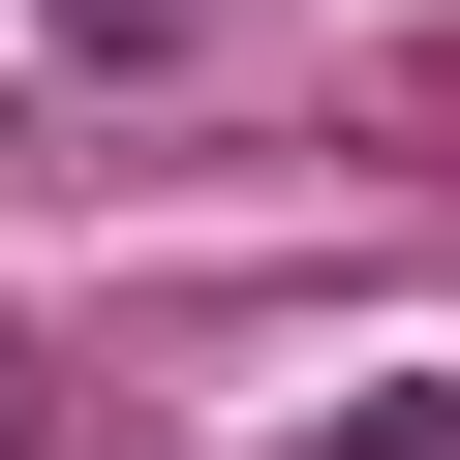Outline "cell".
<instances>
[{
    "label": "cell",
    "instance_id": "1",
    "mask_svg": "<svg viewBox=\"0 0 460 460\" xmlns=\"http://www.w3.org/2000/svg\"><path fill=\"white\" fill-rule=\"evenodd\" d=\"M307 460H460V368H338V399H307Z\"/></svg>",
    "mask_w": 460,
    "mask_h": 460
}]
</instances>
